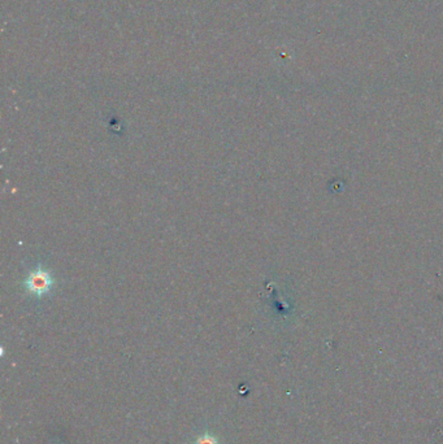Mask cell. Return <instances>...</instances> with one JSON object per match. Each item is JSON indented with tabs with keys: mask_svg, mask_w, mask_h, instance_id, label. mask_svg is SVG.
Masks as SVG:
<instances>
[{
	"mask_svg": "<svg viewBox=\"0 0 443 444\" xmlns=\"http://www.w3.org/2000/svg\"><path fill=\"white\" fill-rule=\"evenodd\" d=\"M52 283H54V279L51 277L50 272H47L45 268L39 265L26 278L25 289L30 294H34L35 296H43L51 290Z\"/></svg>",
	"mask_w": 443,
	"mask_h": 444,
	"instance_id": "1",
	"label": "cell"
},
{
	"mask_svg": "<svg viewBox=\"0 0 443 444\" xmlns=\"http://www.w3.org/2000/svg\"><path fill=\"white\" fill-rule=\"evenodd\" d=\"M193 444H222L220 441L217 439V436H215L213 434L204 433L199 435L195 442Z\"/></svg>",
	"mask_w": 443,
	"mask_h": 444,
	"instance_id": "2",
	"label": "cell"
}]
</instances>
